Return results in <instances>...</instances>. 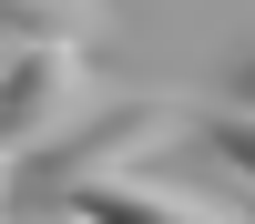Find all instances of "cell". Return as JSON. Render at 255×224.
Here are the masks:
<instances>
[{"instance_id":"cell-1","label":"cell","mask_w":255,"mask_h":224,"mask_svg":"<svg viewBox=\"0 0 255 224\" xmlns=\"http://www.w3.org/2000/svg\"><path fill=\"white\" fill-rule=\"evenodd\" d=\"M194 133V102L184 92H113L82 133H61L51 153H31L20 163V194H41V204H72L82 183H123V173H153L174 143Z\"/></svg>"},{"instance_id":"cell-2","label":"cell","mask_w":255,"mask_h":224,"mask_svg":"<svg viewBox=\"0 0 255 224\" xmlns=\"http://www.w3.org/2000/svg\"><path fill=\"white\" fill-rule=\"evenodd\" d=\"M92 51H10V81H0V143H10V163L51 153L61 133H82V102H92V72H82Z\"/></svg>"},{"instance_id":"cell-3","label":"cell","mask_w":255,"mask_h":224,"mask_svg":"<svg viewBox=\"0 0 255 224\" xmlns=\"http://www.w3.org/2000/svg\"><path fill=\"white\" fill-rule=\"evenodd\" d=\"M82 214L102 224H245V204L225 194H194V183H163V173H123V183H82Z\"/></svg>"},{"instance_id":"cell-4","label":"cell","mask_w":255,"mask_h":224,"mask_svg":"<svg viewBox=\"0 0 255 224\" xmlns=\"http://www.w3.org/2000/svg\"><path fill=\"white\" fill-rule=\"evenodd\" d=\"M0 31H10V51H102L123 20L113 0H0Z\"/></svg>"},{"instance_id":"cell-5","label":"cell","mask_w":255,"mask_h":224,"mask_svg":"<svg viewBox=\"0 0 255 224\" xmlns=\"http://www.w3.org/2000/svg\"><path fill=\"white\" fill-rule=\"evenodd\" d=\"M204 153H215L235 183H255V112H215L204 122Z\"/></svg>"},{"instance_id":"cell-6","label":"cell","mask_w":255,"mask_h":224,"mask_svg":"<svg viewBox=\"0 0 255 224\" xmlns=\"http://www.w3.org/2000/svg\"><path fill=\"white\" fill-rule=\"evenodd\" d=\"M225 112H255V41H245L235 72H225Z\"/></svg>"},{"instance_id":"cell-7","label":"cell","mask_w":255,"mask_h":224,"mask_svg":"<svg viewBox=\"0 0 255 224\" xmlns=\"http://www.w3.org/2000/svg\"><path fill=\"white\" fill-rule=\"evenodd\" d=\"M61 224H102V214H82V204H61Z\"/></svg>"},{"instance_id":"cell-8","label":"cell","mask_w":255,"mask_h":224,"mask_svg":"<svg viewBox=\"0 0 255 224\" xmlns=\"http://www.w3.org/2000/svg\"><path fill=\"white\" fill-rule=\"evenodd\" d=\"M235 204H245V224H255V183H245V194H235Z\"/></svg>"},{"instance_id":"cell-9","label":"cell","mask_w":255,"mask_h":224,"mask_svg":"<svg viewBox=\"0 0 255 224\" xmlns=\"http://www.w3.org/2000/svg\"><path fill=\"white\" fill-rule=\"evenodd\" d=\"M10 224H31V214H10ZM51 224H61V214H51Z\"/></svg>"}]
</instances>
